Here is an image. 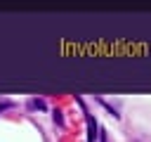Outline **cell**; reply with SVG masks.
Segmentation results:
<instances>
[{
    "label": "cell",
    "instance_id": "1",
    "mask_svg": "<svg viewBox=\"0 0 151 142\" xmlns=\"http://www.w3.org/2000/svg\"><path fill=\"white\" fill-rule=\"evenodd\" d=\"M87 128H90V137H87V142H94V135H97L94 128H97V125H94V118H92V116H87Z\"/></svg>",
    "mask_w": 151,
    "mask_h": 142
},
{
    "label": "cell",
    "instance_id": "2",
    "mask_svg": "<svg viewBox=\"0 0 151 142\" xmlns=\"http://www.w3.org/2000/svg\"><path fill=\"white\" fill-rule=\"evenodd\" d=\"M31 106H33V109H40V111H42V109H45V102H42V99H31Z\"/></svg>",
    "mask_w": 151,
    "mask_h": 142
},
{
    "label": "cell",
    "instance_id": "3",
    "mask_svg": "<svg viewBox=\"0 0 151 142\" xmlns=\"http://www.w3.org/2000/svg\"><path fill=\"white\" fill-rule=\"evenodd\" d=\"M52 118H54V123H59V125L64 123V116H61V111H54V114H52Z\"/></svg>",
    "mask_w": 151,
    "mask_h": 142
}]
</instances>
